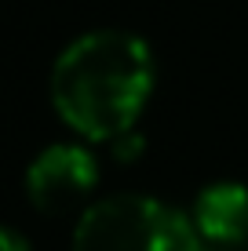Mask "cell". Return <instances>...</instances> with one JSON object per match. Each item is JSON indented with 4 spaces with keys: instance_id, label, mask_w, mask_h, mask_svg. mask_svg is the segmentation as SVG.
<instances>
[{
    "instance_id": "2",
    "label": "cell",
    "mask_w": 248,
    "mask_h": 251,
    "mask_svg": "<svg viewBox=\"0 0 248 251\" xmlns=\"http://www.w3.org/2000/svg\"><path fill=\"white\" fill-rule=\"evenodd\" d=\"M70 251H201L190 215L150 193H110L73 222Z\"/></svg>"
},
{
    "instance_id": "5",
    "label": "cell",
    "mask_w": 248,
    "mask_h": 251,
    "mask_svg": "<svg viewBox=\"0 0 248 251\" xmlns=\"http://www.w3.org/2000/svg\"><path fill=\"white\" fill-rule=\"evenodd\" d=\"M142 135H139V127H135V131H128V135H121V138H113V142H110V150H113V157L117 160H135L142 153Z\"/></svg>"
},
{
    "instance_id": "3",
    "label": "cell",
    "mask_w": 248,
    "mask_h": 251,
    "mask_svg": "<svg viewBox=\"0 0 248 251\" xmlns=\"http://www.w3.org/2000/svg\"><path fill=\"white\" fill-rule=\"evenodd\" d=\"M99 157L88 142H51L26 168V197L40 215L62 219L95 204Z\"/></svg>"
},
{
    "instance_id": "4",
    "label": "cell",
    "mask_w": 248,
    "mask_h": 251,
    "mask_svg": "<svg viewBox=\"0 0 248 251\" xmlns=\"http://www.w3.org/2000/svg\"><path fill=\"white\" fill-rule=\"evenodd\" d=\"M190 222L204 244L237 248L248 240V186L208 182L190 204Z\"/></svg>"
},
{
    "instance_id": "1",
    "label": "cell",
    "mask_w": 248,
    "mask_h": 251,
    "mask_svg": "<svg viewBox=\"0 0 248 251\" xmlns=\"http://www.w3.org/2000/svg\"><path fill=\"white\" fill-rule=\"evenodd\" d=\"M157 88V58L132 29H88L55 55L48 99L81 142H113L139 127Z\"/></svg>"
},
{
    "instance_id": "7",
    "label": "cell",
    "mask_w": 248,
    "mask_h": 251,
    "mask_svg": "<svg viewBox=\"0 0 248 251\" xmlns=\"http://www.w3.org/2000/svg\"><path fill=\"white\" fill-rule=\"evenodd\" d=\"M201 251H234V248H219V244H204L201 240Z\"/></svg>"
},
{
    "instance_id": "6",
    "label": "cell",
    "mask_w": 248,
    "mask_h": 251,
    "mask_svg": "<svg viewBox=\"0 0 248 251\" xmlns=\"http://www.w3.org/2000/svg\"><path fill=\"white\" fill-rule=\"evenodd\" d=\"M0 251H33V248H29V240H26L19 229L0 226Z\"/></svg>"
}]
</instances>
